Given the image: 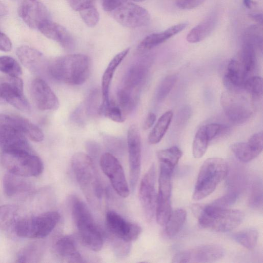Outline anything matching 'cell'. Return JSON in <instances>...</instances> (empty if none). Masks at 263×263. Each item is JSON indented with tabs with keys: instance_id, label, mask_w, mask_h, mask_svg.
Instances as JSON below:
<instances>
[{
	"instance_id": "1",
	"label": "cell",
	"mask_w": 263,
	"mask_h": 263,
	"mask_svg": "<svg viewBox=\"0 0 263 263\" xmlns=\"http://www.w3.org/2000/svg\"><path fill=\"white\" fill-rule=\"evenodd\" d=\"M26 137L42 141L44 133L37 125L23 117L0 114V147L2 149L30 147Z\"/></svg>"
},
{
	"instance_id": "2",
	"label": "cell",
	"mask_w": 263,
	"mask_h": 263,
	"mask_svg": "<svg viewBox=\"0 0 263 263\" xmlns=\"http://www.w3.org/2000/svg\"><path fill=\"white\" fill-rule=\"evenodd\" d=\"M71 166L77 182L87 201L93 207H99L103 191L92 158L87 154L77 153L72 157Z\"/></svg>"
},
{
	"instance_id": "3",
	"label": "cell",
	"mask_w": 263,
	"mask_h": 263,
	"mask_svg": "<svg viewBox=\"0 0 263 263\" xmlns=\"http://www.w3.org/2000/svg\"><path fill=\"white\" fill-rule=\"evenodd\" d=\"M90 60L83 54H69L57 58L48 65L47 70L54 80L72 85L84 83L90 72Z\"/></svg>"
},
{
	"instance_id": "4",
	"label": "cell",
	"mask_w": 263,
	"mask_h": 263,
	"mask_svg": "<svg viewBox=\"0 0 263 263\" xmlns=\"http://www.w3.org/2000/svg\"><path fill=\"white\" fill-rule=\"evenodd\" d=\"M192 209L201 227L217 232L231 231L239 226L245 218V214L240 210L217 207L211 204H194Z\"/></svg>"
},
{
	"instance_id": "5",
	"label": "cell",
	"mask_w": 263,
	"mask_h": 263,
	"mask_svg": "<svg viewBox=\"0 0 263 263\" xmlns=\"http://www.w3.org/2000/svg\"><path fill=\"white\" fill-rule=\"evenodd\" d=\"M70 201L72 216L81 240L89 249L100 251L103 237L87 206L76 196H71Z\"/></svg>"
},
{
	"instance_id": "6",
	"label": "cell",
	"mask_w": 263,
	"mask_h": 263,
	"mask_svg": "<svg viewBox=\"0 0 263 263\" xmlns=\"http://www.w3.org/2000/svg\"><path fill=\"white\" fill-rule=\"evenodd\" d=\"M1 161L8 172L24 177L37 176L44 170L42 160L30 147L2 149Z\"/></svg>"
},
{
	"instance_id": "7",
	"label": "cell",
	"mask_w": 263,
	"mask_h": 263,
	"mask_svg": "<svg viewBox=\"0 0 263 263\" xmlns=\"http://www.w3.org/2000/svg\"><path fill=\"white\" fill-rule=\"evenodd\" d=\"M228 172L227 162L220 158L207 159L201 165L193 194L198 201L210 195L226 177Z\"/></svg>"
},
{
	"instance_id": "8",
	"label": "cell",
	"mask_w": 263,
	"mask_h": 263,
	"mask_svg": "<svg viewBox=\"0 0 263 263\" xmlns=\"http://www.w3.org/2000/svg\"><path fill=\"white\" fill-rule=\"evenodd\" d=\"M60 219L56 211H48L36 216L18 219L14 226L15 234L20 237L43 238L54 229Z\"/></svg>"
},
{
	"instance_id": "9",
	"label": "cell",
	"mask_w": 263,
	"mask_h": 263,
	"mask_svg": "<svg viewBox=\"0 0 263 263\" xmlns=\"http://www.w3.org/2000/svg\"><path fill=\"white\" fill-rule=\"evenodd\" d=\"M220 103L223 110L232 122L242 123L253 114V107L249 100L240 92L227 91L221 94Z\"/></svg>"
},
{
	"instance_id": "10",
	"label": "cell",
	"mask_w": 263,
	"mask_h": 263,
	"mask_svg": "<svg viewBox=\"0 0 263 263\" xmlns=\"http://www.w3.org/2000/svg\"><path fill=\"white\" fill-rule=\"evenodd\" d=\"M100 164L115 192L122 197H127L129 194V187L119 160L112 154L106 153L101 156Z\"/></svg>"
},
{
	"instance_id": "11",
	"label": "cell",
	"mask_w": 263,
	"mask_h": 263,
	"mask_svg": "<svg viewBox=\"0 0 263 263\" xmlns=\"http://www.w3.org/2000/svg\"><path fill=\"white\" fill-rule=\"evenodd\" d=\"M112 12L114 18L127 28H136L145 26L151 18L146 9L129 1H125Z\"/></svg>"
},
{
	"instance_id": "12",
	"label": "cell",
	"mask_w": 263,
	"mask_h": 263,
	"mask_svg": "<svg viewBox=\"0 0 263 263\" xmlns=\"http://www.w3.org/2000/svg\"><path fill=\"white\" fill-rule=\"evenodd\" d=\"M106 224L111 237L131 242L136 240L141 232L137 223L126 220L114 211H109L106 215Z\"/></svg>"
},
{
	"instance_id": "13",
	"label": "cell",
	"mask_w": 263,
	"mask_h": 263,
	"mask_svg": "<svg viewBox=\"0 0 263 263\" xmlns=\"http://www.w3.org/2000/svg\"><path fill=\"white\" fill-rule=\"evenodd\" d=\"M155 182L156 168L153 164L143 177L139 191L140 204L147 221H151L155 215L157 195Z\"/></svg>"
},
{
	"instance_id": "14",
	"label": "cell",
	"mask_w": 263,
	"mask_h": 263,
	"mask_svg": "<svg viewBox=\"0 0 263 263\" xmlns=\"http://www.w3.org/2000/svg\"><path fill=\"white\" fill-rule=\"evenodd\" d=\"M224 254L223 248L217 245H204L178 252L173 262H210L220 259Z\"/></svg>"
},
{
	"instance_id": "15",
	"label": "cell",
	"mask_w": 263,
	"mask_h": 263,
	"mask_svg": "<svg viewBox=\"0 0 263 263\" xmlns=\"http://www.w3.org/2000/svg\"><path fill=\"white\" fill-rule=\"evenodd\" d=\"M127 148L129 159L130 187L133 192L139 179L141 171V143L138 129L135 125L127 132Z\"/></svg>"
},
{
	"instance_id": "16",
	"label": "cell",
	"mask_w": 263,
	"mask_h": 263,
	"mask_svg": "<svg viewBox=\"0 0 263 263\" xmlns=\"http://www.w3.org/2000/svg\"><path fill=\"white\" fill-rule=\"evenodd\" d=\"M18 12L22 20L31 28L39 29L42 24L50 20L47 8L38 0H23Z\"/></svg>"
},
{
	"instance_id": "17",
	"label": "cell",
	"mask_w": 263,
	"mask_h": 263,
	"mask_svg": "<svg viewBox=\"0 0 263 263\" xmlns=\"http://www.w3.org/2000/svg\"><path fill=\"white\" fill-rule=\"evenodd\" d=\"M22 80L18 77H11L9 82L0 84V95L5 102L17 109L29 112L30 106L23 92Z\"/></svg>"
},
{
	"instance_id": "18",
	"label": "cell",
	"mask_w": 263,
	"mask_h": 263,
	"mask_svg": "<svg viewBox=\"0 0 263 263\" xmlns=\"http://www.w3.org/2000/svg\"><path fill=\"white\" fill-rule=\"evenodd\" d=\"M31 92L33 99L41 110H54L58 108V98L50 86L43 79L35 78L31 84Z\"/></svg>"
},
{
	"instance_id": "19",
	"label": "cell",
	"mask_w": 263,
	"mask_h": 263,
	"mask_svg": "<svg viewBox=\"0 0 263 263\" xmlns=\"http://www.w3.org/2000/svg\"><path fill=\"white\" fill-rule=\"evenodd\" d=\"M262 149V132L253 134L247 142H237L231 146V149L234 155L243 162H248L257 157L261 153Z\"/></svg>"
},
{
	"instance_id": "20",
	"label": "cell",
	"mask_w": 263,
	"mask_h": 263,
	"mask_svg": "<svg viewBox=\"0 0 263 263\" xmlns=\"http://www.w3.org/2000/svg\"><path fill=\"white\" fill-rule=\"evenodd\" d=\"M149 64L148 58L135 63L126 72L121 87L138 93L147 76Z\"/></svg>"
},
{
	"instance_id": "21",
	"label": "cell",
	"mask_w": 263,
	"mask_h": 263,
	"mask_svg": "<svg viewBox=\"0 0 263 263\" xmlns=\"http://www.w3.org/2000/svg\"><path fill=\"white\" fill-rule=\"evenodd\" d=\"M47 38L57 41L67 50H72L74 41L70 33L63 26L49 20L38 29Z\"/></svg>"
},
{
	"instance_id": "22",
	"label": "cell",
	"mask_w": 263,
	"mask_h": 263,
	"mask_svg": "<svg viewBox=\"0 0 263 263\" xmlns=\"http://www.w3.org/2000/svg\"><path fill=\"white\" fill-rule=\"evenodd\" d=\"M247 78L248 77L242 64L236 58L229 62L223 83L228 90L240 92L243 89V84Z\"/></svg>"
},
{
	"instance_id": "23",
	"label": "cell",
	"mask_w": 263,
	"mask_h": 263,
	"mask_svg": "<svg viewBox=\"0 0 263 263\" xmlns=\"http://www.w3.org/2000/svg\"><path fill=\"white\" fill-rule=\"evenodd\" d=\"M187 24L186 22L179 23L164 31L146 36L138 45L137 50L140 53H144L152 49L182 31L187 27Z\"/></svg>"
},
{
	"instance_id": "24",
	"label": "cell",
	"mask_w": 263,
	"mask_h": 263,
	"mask_svg": "<svg viewBox=\"0 0 263 263\" xmlns=\"http://www.w3.org/2000/svg\"><path fill=\"white\" fill-rule=\"evenodd\" d=\"M56 253L68 262H83V258L77 249L75 241L70 236L60 237L54 244Z\"/></svg>"
},
{
	"instance_id": "25",
	"label": "cell",
	"mask_w": 263,
	"mask_h": 263,
	"mask_svg": "<svg viewBox=\"0 0 263 263\" xmlns=\"http://www.w3.org/2000/svg\"><path fill=\"white\" fill-rule=\"evenodd\" d=\"M218 19L217 12H212L200 23L192 28L186 36V40L191 43L199 42L214 30Z\"/></svg>"
},
{
	"instance_id": "26",
	"label": "cell",
	"mask_w": 263,
	"mask_h": 263,
	"mask_svg": "<svg viewBox=\"0 0 263 263\" xmlns=\"http://www.w3.org/2000/svg\"><path fill=\"white\" fill-rule=\"evenodd\" d=\"M24 177L8 172L3 180L4 192L8 197H14L31 191L32 186Z\"/></svg>"
},
{
	"instance_id": "27",
	"label": "cell",
	"mask_w": 263,
	"mask_h": 263,
	"mask_svg": "<svg viewBox=\"0 0 263 263\" xmlns=\"http://www.w3.org/2000/svg\"><path fill=\"white\" fill-rule=\"evenodd\" d=\"M129 51V48H127L117 53L110 61L105 69L102 78V103H106L109 100V90L114 74Z\"/></svg>"
},
{
	"instance_id": "28",
	"label": "cell",
	"mask_w": 263,
	"mask_h": 263,
	"mask_svg": "<svg viewBox=\"0 0 263 263\" xmlns=\"http://www.w3.org/2000/svg\"><path fill=\"white\" fill-rule=\"evenodd\" d=\"M16 54L22 64L33 72L39 69L43 62L42 53L29 46L19 47L16 50Z\"/></svg>"
},
{
	"instance_id": "29",
	"label": "cell",
	"mask_w": 263,
	"mask_h": 263,
	"mask_svg": "<svg viewBox=\"0 0 263 263\" xmlns=\"http://www.w3.org/2000/svg\"><path fill=\"white\" fill-rule=\"evenodd\" d=\"M173 117V111L168 110L159 118L148 136L149 144H156L161 140L167 130Z\"/></svg>"
},
{
	"instance_id": "30",
	"label": "cell",
	"mask_w": 263,
	"mask_h": 263,
	"mask_svg": "<svg viewBox=\"0 0 263 263\" xmlns=\"http://www.w3.org/2000/svg\"><path fill=\"white\" fill-rule=\"evenodd\" d=\"M256 50L253 45L242 42L237 59L242 64L248 77L254 71L256 65Z\"/></svg>"
},
{
	"instance_id": "31",
	"label": "cell",
	"mask_w": 263,
	"mask_h": 263,
	"mask_svg": "<svg viewBox=\"0 0 263 263\" xmlns=\"http://www.w3.org/2000/svg\"><path fill=\"white\" fill-rule=\"evenodd\" d=\"M186 218V212L182 209L172 211L165 224V231L167 236L177 235L184 224Z\"/></svg>"
},
{
	"instance_id": "32",
	"label": "cell",
	"mask_w": 263,
	"mask_h": 263,
	"mask_svg": "<svg viewBox=\"0 0 263 263\" xmlns=\"http://www.w3.org/2000/svg\"><path fill=\"white\" fill-rule=\"evenodd\" d=\"M138 94L124 88H120L117 93V104L125 116L131 112L136 106Z\"/></svg>"
},
{
	"instance_id": "33",
	"label": "cell",
	"mask_w": 263,
	"mask_h": 263,
	"mask_svg": "<svg viewBox=\"0 0 263 263\" xmlns=\"http://www.w3.org/2000/svg\"><path fill=\"white\" fill-rule=\"evenodd\" d=\"M18 208L12 204L0 206V230L6 231L14 226L17 220Z\"/></svg>"
},
{
	"instance_id": "34",
	"label": "cell",
	"mask_w": 263,
	"mask_h": 263,
	"mask_svg": "<svg viewBox=\"0 0 263 263\" xmlns=\"http://www.w3.org/2000/svg\"><path fill=\"white\" fill-rule=\"evenodd\" d=\"M160 163L174 168L182 155V152L177 146L159 151L157 154Z\"/></svg>"
},
{
	"instance_id": "35",
	"label": "cell",
	"mask_w": 263,
	"mask_h": 263,
	"mask_svg": "<svg viewBox=\"0 0 263 263\" xmlns=\"http://www.w3.org/2000/svg\"><path fill=\"white\" fill-rule=\"evenodd\" d=\"M99 114H102L110 120L118 123H121L125 120V115L117 103L109 100L108 102L101 103Z\"/></svg>"
},
{
	"instance_id": "36",
	"label": "cell",
	"mask_w": 263,
	"mask_h": 263,
	"mask_svg": "<svg viewBox=\"0 0 263 263\" xmlns=\"http://www.w3.org/2000/svg\"><path fill=\"white\" fill-rule=\"evenodd\" d=\"M258 236L256 230L249 228L235 233L233 235V238L244 247L252 250L256 245Z\"/></svg>"
},
{
	"instance_id": "37",
	"label": "cell",
	"mask_w": 263,
	"mask_h": 263,
	"mask_svg": "<svg viewBox=\"0 0 263 263\" xmlns=\"http://www.w3.org/2000/svg\"><path fill=\"white\" fill-rule=\"evenodd\" d=\"M210 140L205 134L203 126L197 132L192 145V153L196 158H201L205 154Z\"/></svg>"
},
{
	"instance_id": "38",
	"label": "cell",
	"mask_w": 263,
	"mask_h": 263,
	"mask_svg": "<svg viewBox=\"0 0 263 263\" xmlns=\"http://www.w3.org/2000/svg\"><path fill=\"white\" fill-rule=\"evenodd\" d=\"M0 71L11 77H18L22 73L19 64L14 59L9 56L0 57Z\"/></svg>"
},
{
	"instance_id": "39",
	"label": "cell",
	"mask_w": 263,
	"mask_h": 263,
	"mask_svg": "<svg viewBox=\"0 0 263 263\" xmlns=\"http://www.w3.org/2000/svg\"><path fill=\"white\" fill-rule=\"evenodd\" d=\"M243 89L255 99L261 97L262 95V80L258 76L249 77L243 84Z\"/></svg>"
},
{
	"instance_id": "40",
	"label": "cell",
	"mask_w": 263,
	"mask_h": 263,
	"mask_svg": "<svg viewBox=\"0 0 263 263\" xmlns=\"http://www.w3.org/2000/svg\"><path fill=\"white\" fill-rule=\"evenodd\" d=\"M242 42L253 45L255 48L262 51V31L257 26H251L248 28L244 33Z\"/></svg>"
},
{
	"instance_id": "41",
	"label": "cell",
	"mask_w": 263,
	"mask_h": 263,
	"mask_svg": "<svg viewBox=\"0 0 263 263\" xmlns=\"http://www.w3.org/2000/svg\"><path fill=\"white\" fill-rule=\"evenodd\" d=\"M177 81V76L174 74L165 77L159 85L156 93L158 101L163 100L169 94Z\"/></svg>"
},
{
	"instance_id": "42",
	"label": "cell",
	"mask_w": 263,
	"mask_h": 263,
	"mask_svg": "<svg viewBox=\"0 0 263 263\" xmlns=\"http://www.w3.org/2000/svg\"><path fill=\"white\" fill-rule=\"evenodd\" d=\"M40 249L37 246L32 244L25 248L20 252L17 256L16 262H35V259L39 257Z\"/></svg>"
},
{
	"instance_id": "43",
	"label": "cell",
	"mask_w": 263,
	"mask_h": 263,
	"mask_svg": "<svg viewBox=\"0 0 263 263\" xmlns=\"http://www.w3.org/2000/svg\"><path fill=\"white\" fill-rule=\"evenodd\" d=\"M79 13L84 22L89 27H95L99 21V13L95 6L84 9Z\"/></svg>"
},
{
	"instance_id": "44",
	"label": "cell",
	"mask_w": 263,
	"mask_h": 263,
	"mask_svg": "<svg viewBox=\"0 0 263 263\" xmlns=\"http://www.w3.org/2000/svg\"><path fill=\"white\" fill-rule=\"evenodd\" d=\"M250 205L254 209H259L262 205V186L259 182H255L252 187L249 198Z\"/></svg>"
},
{
	"instance_id": "45",
	"label": "cell",
	"mask_w": 263,
	"mask_h": 263,
	"mask_svg": "<svg viewBox=\"0 0 263 263\" xmlns=\"http://www.w3.org/2000/svg\"><path fill=\"white\" fill-rule=\"evenodd\" d=\"M237 196L238 195L236 192L231 191L214 200L211 204L217 207L228 208L236 202Z\"/></svg>"
},
{
	"instance_id": "46",
	"label": "cell",
	"mask_w": 263,
	"mask_h": 263,
	"mask_svg": "<svg viewBox=\"0 0 263 263\" xmlns=\"http://www.w3.org/2000/svg\"><path fill=\"white\" fill-rule=\"evenodd\" d=\"M204 130L210 141L223 134L227 130V127L219 123H210L203 125Z\"/></svg>"
},
{
	"instance_id": "47",
	"label": "cell",
	"mask_w": 263,
	"mask_h": 263,
	"mask_svg": "<svg viewBox=\"0 0 263 263\" xmlns=\"http://www.w3.org/2000/svg\"><path fill=\"white\" fill-rule=\"evenodd\" d=\"M99 92L97 90L92 91L89 95L87 104V110L89 114H99L101 104H99Z\"/></svg>"
},
{
	"instance_id": "48",
	"label": "cell",
	"mask_w": 263,
	"mask_h": 263,
	"mask_svg": "<svg viewBox=\"0 0 263 263\" xmlns=\"http://www.w3.org/2000/svg\"><path fill=\"white\" fill-rule=\"evenodd\" d=\"M105 143L108 149L113 153L121 154L123 152L124 145L122 140L117 138L108 137Z\"/></svg>"
},
{
	"instance_id": "49",
	"label": "cell",
	"mask_w": 263,
	"mask_h": 263,
	"mask_svg": "<svg viewBox=\"0 0 263 263\" xmlns=\"http://www.w3.org/2000/svg\"><path fill=\"white\" fill-rule=\"evenodd\" d=\"M68 1L72 9L80 11L87 7L95 6V0H68Z\"/></svg>"
},
{
	"instance_id": "50",
	"label": "cell",
	"mask_w": 263,
	"mask_h": 263,
	"mask_svg": "<svg viewBox=\"0 0 263 263\" xmlns=\"http://www.w3.org/2000/svg\"><path fill=\"white\" fill-rule=\"evenodd\" d=\"M205 0H176V6L182 9H191L198 7Z\"/></svg>"
},
{
	"instance_id": "51",
	"label": "cell",
	"mask_w": 263,
	"mask_h": 263,
	"mask_svg": "<svg viewBox=\"0 0 263 263\" xmlns=\"http://www.w3.org/2000/svg\"><path fill=\"white\" fill-rule=\"evenodd\" d=\"M124 2V0H103V9L105 11L112 12Z\"/></svg>"
},
{
	"instance_id": "52",
	"label": "cell",
	"mask_w": 263,
	"mask_h": 263,
	"mask_svg": "<svg viewBox=\"0 0 263 263\" xmlns=\"http://www.w3.org/2000/svg\"><path fill=\"white\" fill-rule=\"evenodd\" d=\"M191 109L189 106L184 107L179 112L177 122L179 124H183L190 118L191 115Z\"/></svg>"
},
{
	"instance_id": "53",
	"label": "cell",
	"mask_w": 263,
	"mask_h": 263,
	"mask_svg": "<svg viewBox=\"0 0 263 263\" xmlns=\"http://www.w3.org/2000/svg\"><path fill=\"white\" fill-rule=\"evenodd\" d=\"M11 48L12 43L9 38L5 33L0 31V50L9 51Z\"/></svg>"
},
{
	"instance_id": "54",
	"label": "cell",
	"mask_w": 263,
	"mask_h": 263,
	"mask_svg": "<svg viewBox=\"0 0 263 263\" xmlns=\"http://www.w3.org/2000/svg\"><path fill=\"white\" fill-rule=\"evenodd\" d=\"M86 146L87 151L89 154L88 155L91 157V156L96 157L99 155L100 152V147L97 143L92 141L88 142L86 144Z\"/></svg>"
},
{
	"instance_id": "55",
	"label": "cell",
	"mask_w": 263,
	"mask_h": 263,
	"mask_svg": "<svg viewBox=\"0 0 263 263\" xmlns=\"http://www.w3.org/2000/svg\"><path fill=\"white\" fill-rule=\"evenodd\" d=\"M156 116L153 112H149L144 122L143 128L144 130L150 128L155 123Z\"/></svg>"
},
{
	"instance_id": "56",
	"label": "cell",
	"mask_w": 263,
	"mask_h": 263,
	"mask_svg": "<svg viewBox=\"0 0 263 263\" xmlns=\"http://www.w3.org/2000/svg\"><path fill=\"white\" fill-rule=\"evenodd\" d=\"M249 17L260 25L262 24V14L259 13H252L249 14Z\"/></svg>"
},
{
	"instance_id": "57",
	"label": "cell",
	"mask_w": 263,
	"mask_h": 263,
	"mask_svg": "<svg viewBox=\"0 0 263 263\" xmlns=\"http://www.w3.org/2000/svg\"><path fill=\"white\" fill-rule=\"evenodd\" d=\"M243 3L245 6L248 9H251L253 6L255 5V3L252 0H243Z\"/></svg>"
},
{
	"instance_id": "58",
	"label": "cell",
	"mask_w": 263,
	"mask_h": 263,
	"mask_svg": "<svg viewBox=\"0 0 263 263\" xmlns=\"http://www.w3.org/2000/svg\"><path fill=\"white\" fill-rule=\"evenodd\" d=\"M7 10L4 4L0 1V18L5 15Z\"/></svg>"
},
{
	"instance_id": "59",
	"label": "cell",
	"mask_w": 263,
	"mask_h": 263,
	"mask_svg": "<svg viewBox=\"0 0 263 263\" xmlns=\"http://www.w3.org/2000/svg\"><path fill=\"white\" fill-rule=\"evenodd\" d=\"M125 1H129V2H142L145 0H124Z\"/></svg>"
},
{
	"instance_id": "60",
	"label": "cell",
	"mask_w": 263,
	"mask_h": 263,
	"mask_svg": "<svg viewBox=\"0 0 263 263\" xmlns=\"http://www.w3.org/2000/svg\"><path fill=\"white\" fill-rule=\"evenodd\" d=\"M5 102V101L2 99V98L1 97V96L0 95V104H3Z\"/></svg>"
}]
</instances>
